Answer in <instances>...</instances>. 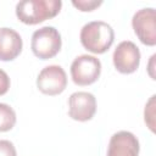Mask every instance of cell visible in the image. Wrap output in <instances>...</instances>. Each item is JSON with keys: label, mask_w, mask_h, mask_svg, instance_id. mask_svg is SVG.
Listing matches in <instances>:
<instances>
[{"label": "cell", "mask_w": 156, "mask_h": 156, "mask_svg": "<svg viewBox=\"0 0 156 156\" xmlns=\"http://www.w3.org/2000/svg\"><path fill=\"white\" fill-rule=\"evenodd\" d=\"M0 156H17L16 147L10 140H0Z\"/></svg>", "instance_id": "14"}, {"label": "cell", "mask_w": 156, "mask_h": 156, "mask_svg": "<svg viewBox=\"0 0 156 156\" xmlns=\"http://www.w3.org/2000/svg\"><path fill=\"white\" fill-rule=\"evenodd\" d=\"M61 7V0H22L16 4L15 11L18 21L34 26L57 16Z\"/></svg>", "instance_id": "1"}, {"label": "cell", "mask_w": 156, "mask_h": 156, "mask_svg": "<svg viewBox=\"0 0 156 156\" xmlns=\"http://www.w3.org/2000/svg\"><path fill=\"white\" fill-rule=\"evenodd\" d=\"M101 73V62L91 55H79L71 65V77L74 84L84 87L95 83Z\"/></svg>", "instance_id": "4"}, {"label": "cell", "mask_w": 156, "mask_h": 156, "mask_svg": "<svg viewBox=\"0 0 156 156\" xmlns=\"http://www.w3.org/2000/svg\"><path fill=\"white\" fill-rule=\"evenodd\" d=\"M132 27L144 45H156V11L154 7L138 10L132 18Z\"/></svg>", "instance_id": "5"}, {"label": "cell", "mask_w": 156, "mask_h": 156, "mask_svg": "<svg viewBox=\"0 0 156 156\" xmlns=\"http://www.w3.org/2000/svg\"><path fill=\"white\" fill-rule=\"evenodd\" d=\"M96 112V99L91 93L76 91L68 99V116L78 122L90 121Z\"/></svg>", "instance_id": "8"}, {"label": "cell", "mask_w": 156, "mask_h": 156, "mask_svg": "<svg viewBox=\"0 0 156 156\" xmlns=\"http://www.w3.org/2000/svg\"><path fill=\"white\" fill-rule=\"evenodd\" d=\"M72 5L82 12H90L102 5V0H73Z\"/></svg>", "instance_id": "13"}, {"label": "cell", "mask_w": 156, "mask_h": 156, "mask_svg": "<svg viewBox=\"0 0 156 156\" xmlns=\"http://www.w3.org/2000/svg\"><path fill=\"white\" fill-rule=\"evenodd\" d=\"M67 87V76L58 65L44 67L37 77V88L45 95L55 96L61 94Z\"/></svg>", "instance_id": "6"}, {"label": "cell", "mask_w": 156, "mask_h": 156, "mask_svg": "<svg viewBox=\"0 0 156 156\" xmlns=\"http://www.w3.org/2000/svg\"><path fill=\"white\" fill-rule=\"evenodd\" d=\"M139 150L138 138L128 130H119L110 138L106 156H139Z\"/></svg>", "instance_id": "9"}, {"label": "cell", "mask_w": 156, "mask_h": 156, "mask_svg": "<svg viewBox=\"0 0 156 156\" xmlns=\"http://www.w3.org/2000/svg\"><path fill=\"white\" fill-rule=\"evenodd\" d=\"M112 61L115 68L123 74L135 72L140 63V50L130 40L121 41L113 51Z\"/></svg>", "instance_id": "7"}, {"label": "cell", "mask_w": 156, "mask_h": 156, "mask_svg": "<svg viewBox=\"0 0 156 156\" xmlns=\"http://www.w3.org/2000/svg\"><path fill=\"white\" fill-rule=\"evenodd\" d=\"M155 98L156 95H152L149 99L144 110V121L151 132H155Z\"/></svg>", "instance_id": "12"}, {"label": "cell", "mask_w": 156, "mask_h": 156, "mask_svg": "<svg viewBox=\"0 0 156 156\" xmlns=\"http://www.w3.org/2000/svg\"><path fill=\"white\" fill-rule=\"evenodd\" d=\"M79 39L88 51L99 55L111 48L115 40V32L107 22L91 21L82 27Z\"/></svg>", "instance_id": "2"}, {"label": "cell", "mask_w": 156, "mask_h": 156, "mask_svg": "<svg viewBox=\"0 0 156 156\" xmlns=\"http://www.w3.org/2000/svg\"><path fill=\"white\" fill-rule=\"evenodd\" d=\"M10 77L7 76V73L0 68V96L1 95H5L9 89H10Z\"/></svg>", "instance_id": "15"}, {"label": "cell", "mask_w": 156, "mask_h": 156, "mask_svg": "<svg viewBox=\"0 0 156 156\" xmlns=\"http://www.w3.org/2000/svg\"><path fill=\"white\" fill-rule=\"evenodd\" d=\"M15 110L4 102H0V132H9L16 124Z\"/></svg>", "instance_id": "11"}, {"label": "cell", "mask_w": 156, "mask_h": 156, "mask_svg": "<svg viewBox=\"0 0 156 156\" xmlns=\"http://www.w3.org/2000/svg\"><path fill=\"white\" fill-rule=\"evenodd\" d=\"M21 35L12 28H0V61H12L22 51Z\"/></svg>", "instance_id": "10"}, {"label": "cell", "mask_w": 156, "mask_h": 156, "mask_svg": "<svg viewBox=\"0 0 156 156\" xmlns=\"http://www.w3.org/2000/svg\"><path fill=\"white\" fill-rule=\"evenodd\" d=\"M61 34L55 27H41L32 35L30 49L33 54L40 60H49L56 56L61 50Z\"/></svg>", "instance_id": "3"}, {"label": "cell", "mask_w": 156, "mask_h": 156, "mask_svg": "<svg viewBox=\"0 0 156 156\" xmlns=\"http://www.w3.org/2000/svg\"><path fill=\"white\" fill-rule=\"evenodd\" d=\"M155 57H156V55H152L151 57H150V63H149V74H150V77L152 78V79H155V76H154V73H152V67H154V60H155Z\"/></svg>", "instance_id": "16"}]
</instances>
